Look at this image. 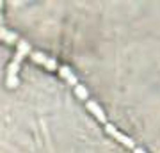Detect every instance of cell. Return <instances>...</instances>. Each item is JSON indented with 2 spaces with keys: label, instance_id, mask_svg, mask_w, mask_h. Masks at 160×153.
Instances as JSON below:
<instances>
[{
  "label": "cell",
  "instance_id": "obj_3",
  "mask_svg": "<svg viewBox=\"0 0 160 153\" xmlns=\"http://www.w3.org/2000/svg\"><path fill=\"white\" fill-rule=\"evenodd\" d=\"M32 59H34V61H38V63H41L45 68L50 69V71L57 69V63H55L53 59H50V57H45L43 54H38V52H34V54H32Z\"/></svg>",
  "mask_w": 160,
  "mask_h": 153
},
{
  "label": "cell",
  "instance_id": "obj_2",
  "mask_svg": "<svg viewBox=\"0 0 160 153\" xmlns=\"http://www.w3.org/2000/svg\"><path fill=\"white\" fill-rule=\"evenodd\" d=\"M87 109H89V112H92L94 116H96V119L100 121V123H107V116H105V112H103L102 109H100V105H98L96 102H92V100H87Z\"/></svg>",
  "mask_w": 160,
  "mask_h": 153
},
{
  "label": "cell",
  "instance_id": "obj_4",
  "mask_svg": "<svg viewBox=\"0 0 160 153\" xmlns=\"http://www.w3.org/2000/svg\"><path fill=\"white\" fill-rule=\"evenodd\" d=\"M59 73L62 75V77L68 80L71 85H77V84H78V82H77V77H75V73H71V69H69L68 66H61V68H59Z\"/></svg>",
  "mask_w": 160,
  "mask_h": 153
},
{
  "label": "cell",
  "instance_id": "obj_6",
  "mask_svg": "<svg viewBox=\"0 0 160 153\" xmlns=\"http://www.w3.org/2000/svg\"><path fill=\"white\" fill-rule=\"evenodd\" d=\"M133 153H146V151H144V150H141V148H135V150H133Z\"/></svg>",
  "mask_w": 160,
  "mask_h": 153
},
{
  "label": "cell",
  "instance_id": "obj_1",
  "mask_svg": "<svg viewBox=\"0 0 160 153\" xmlns=\"http://www.w3.org/2000/svg\"><path fill=\"white\" fill-rule=\"evenodd\" d=\"M107 134H110V135L114 137L116 141H119L121 144H125L126 148H135V144H133V141H132L130 137H126L125 134H121L116 126H112V125H107Z\"/></svg>",
  "mask_w": 160,
  "mask_h": 153
},
{
  "label": "cell",
  "instance_id": "obj_5",
  "mask_svg": "<svg viewBox=\"0 0 160 153\" xmlns=\"http://www.w3.org/2000/svg\"><path fill=\"white\" fill-rule=\"evenodd\" d=\"M75 94H77L80 100H87V98H89V93H87V89L84 87V85H80V84L75 85Z\"/></svg>",
  "mask_w": 160,
  "mask_h": 153
}]
</instances>
